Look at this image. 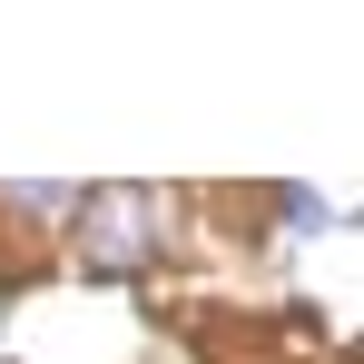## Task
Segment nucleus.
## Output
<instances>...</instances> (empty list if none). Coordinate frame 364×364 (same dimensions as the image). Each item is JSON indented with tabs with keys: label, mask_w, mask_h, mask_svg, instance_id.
Here are the masks:
<instances>
[{
	"label": "nucleus",
	"mask_w": 364,
	"mask_h": 364,
	"mask_svg": "<svg viewBox=\"0 0 364 364\" xmlns=\"http://www.w3.org/2000/svg\"><path fill=\"white\" fill-rule=\"evenodd\" d=\"M79 246H89V266H138L158 246V197L148 187H99L89 217H79Z\"/></svg>",
	"instance_id": "f257e3e1"
}]
</instances>
